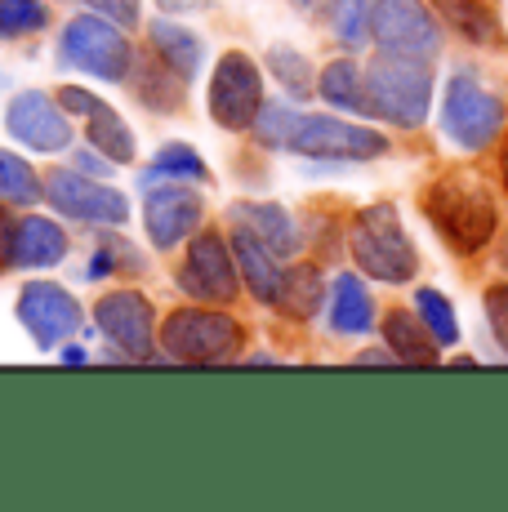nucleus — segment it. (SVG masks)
<instances>
[{"instance_id": "a878e982", "label": "nucleus", "mask_w": 508, "mask_h": 512, "mask_svg": "<svg viewBox=\"0 0 508 512\" xmlns=\"http://www.w3.org/2000/svg\"><path fill=\"white\" fill-rule=\"evenodd\" d=\"M446 18L468 36V41H500V23H495L491 0H437Z\"/></svg>"}, {"instance_id": "c85d7f7f", "label": "nucleus", "mask_w": 508, "mask_h": 512, "mask_svg": "<svg viewBox=\"0 0 508 512\" xmlns=\"http://www.w3.org/2000/svg\"><path fill=\"white\" fill-rule=\"evenodd\" d=\"M295 125H299V112H295V107H286V103H263L250 130H254V139H259L263 147H286L290 134H295Z\"/></svg>"}, {"instance_id": "6e6552de", "label": "nucleus", "mask_w": 508, "mask_h": 512, "mask_svg": "<svg viewBox=\"0 0 508 512\" xmlns=\"http://www.w3.org/2000/svg\"><path fill=\"white\" fill-rule=\"evenodd\" d=\"M259 107H263L259 67H254L246 54L228 49V54L214 63V76H210V116L223 130H246V125H254Z\"/></svg>"}, {"instance_id": "9d476101", "label": "nucleus", "mask_w": 508, "mask_h": 512, "mask_svg": "<svg viewBox=\"0 0 508 512\" xmlns=\"http://www.w3.org/2000/svg\"><path fill=\"white\" fill-rule=\"evenodd\" d=\"M370 36L388 54L424 58V63H433L437 54V23L424 0H379V5H370Z\"/></svg>"}, {"instance_id": "393cba45", "label": "nucleus", "mask_w": 508, "mask_h": 512, "mask_svg": "<svg viewBox=\"0 0 508 512\" xmlns=\"http://www.w3.org/2000/svg\"><path fill=\"white\" fill-rule=\"evenodd\" d=\"M321 98L335 107H353V112H366V76H361L357 63H348V58H339V63H330L326 72H321Z\"/></svg>"}, {"instance_id": "ddd939ff", "label": "nucleus", "mask_w": 508, "mask_h": 512, "mask_svg": "<svg viewBox=\"0 0 508 512\" xmlns=\"http://www.w3.org/2000/svg\"><path fill=\"white\" fill-rule=\"evenodd\" d=\"M18 321L36 339V348H58L67 334L81 330V308L76 299L54 281H32L18 294Z\"/></svg>"}, {"instance_id": "b1692460", "label": "nucleus", "mask_w": 508, "mask_h": 512, "mask_svg": "<svg viewBox=\"0 0 508 512\" xmlns=\"http://www.w3.org/2000/svg\"><path fill=\"white\" fill-rule=\"evenodd\" d=\"M277 308L290 312V317H299V321L321 308V272L312 268V263H299V268H290L286 277H281Z\"/></svg>"}, {"instance_id": "bb28decb", "label": "nucleus", "mask_w": 508, "mask_h": 512, "mask_svg": "<svg viewBox=\"0 0 508 512\" xmlns=\"http://www.w3.org/2000/svg\"><path fill=\"white\" fill-rule=\"evenodd\" d=\"M134 94H139L148 107H156V112H174V107L183 103V76L170 72V67L156 58V63L139 67V85H134Z\"/></svg>"}, {"instance_id": "ea45409f", "label": "nucleus", "mask_w": 508, "mask_h": 512, "mask_svg": "<svg viewBox=\"0 0 508 512\" xmlns=\"http://www.w3.org/2000/svg\"><path fill=\"white\" fill-rule=\"evenodd\" d=\"M63 361H85V348H63Z\"/></svg>"}, {"instance_id": "2eb2a0df", "label": "nucleus", "mask_w": 508, "mask_h": 512, "mask_svg": "<svg viewBox=\"0 0 508 512\" xmlns=\"http://www.w3.org/2000/svg\"><path fill=\"white\" fill-rule=\"evenodd\" d=\"M94 317H99V330L107 343H116V348L125 352V357H152V303L143 299V294L134 290H116L99 299V308H94Z\"/></svg>"}, {"instance_id": "7ed1b4c3", "label": "nucleus", "mask_w": 508, "mask_h": 512, "mask_svg": "<svg viewBox=\"0 0 508 512\" xmlns=\"http://www.w3.org/2000/svg\"><path fill=\"white\" fill-rule=\"evenodd\" d=\"M348 250H353L357 268L370 272L375 281L402 285L415 277V245L406 241L402 219H397L393 205H370L353 219L348 232Z\"/></svg>"}, {"instance_id": "72a5a7b5", "label": "nucleus", "mask_w": 508, "mask_h": 512, "mask_svg": "<svg viewBox=\"0 0 508 512\" xmlns=\"http://www.w3.org/2000/svg\"><path fill=\"white\" fill-rule=\"evenodd\" d=\"M486 317H491V330H495V339H500V348L508 352V285L486 290Z\"/></svg>"}, {"instance_id": "6ab92c4d", "label": "nucleus", "mask_w": 508, "mask_h": 512, "mask_svg": "<svg viewBox=\"0 0 508 512\" xmlns=\"http://www.w3.org/2000/svg\"><path fill=\"white\" fill-rule=\"evenodd\" d=\"M152 36V49L156 58H161L170 72H179L183 81H192V76L201 72V58H205V45L197 32H188L183 23H174V18H156V23L148 27Z\"/></svg>"}, {"instance_id": "f03ea898", "label": "nucleus", "mask_w": 508, "mask_h": 512, "mask_svg": "<svg viewBox=\"0 0 508 512\" xmlns=\"http://www.w3.org/2000/svg\"><path fill=\"white\" fill-rule=\"evenodd\" d=\"M424 210L433 228L455 245L459 254H477L495 236V201L486 187L468 174H451V179L433 183L424 196Z\"/></svg>"}, {"instance_id": "2f4dec72", "label": "nucleus", "mask_w": 508, "mask_h": 512, "mask_svg": "<svg viewBox=\"0 0 508 512\" xmlns=\"http://www.w3.org/2000/svg\"><path fill=\"white\" fill-rule=\"evenodd\" d=\"M268 67L277 72V81L286 85L295 98H308L312 94V67H308V58L304 54H295V49H286V45H277L268 54Z\"/></svg>"}, {"instance_id": "1a4fd4ad", "label": "nucleus", "mask_w": 508, "mask_h": 512, "mask_svg": "<svg viewBox=\"0 0 508 512\" xmlns=\"http://www.w3.org/2000/svg\"><path fill=\"white\" fill-rule=\"evenodd\" d=\"M45 196L58 214L81 223H107V228H121L130 219V201H125L116 187L85 179V170H50L45 174Z\"/></svg>"}, {"instance_id": "423d86ee", "label": "nucleus", "mask_w": 508, "mask_h": 512, "mask_svg": "<svg viewBox=\"0 0 508 512\" xmlns=\"http://www.w3.org/2000/svg\"><path fill=\"white\" fill-rule=\"evenodd\" d=\"M286 147L312 156V161H375L388 152V139L375 130H361V125L335 121V116H299Z\"/></svg>"}, {"instance_id": "a19ab883", "label": "nucleus", "mask_w": 508, "mask_h": 512, "mask_svg": "<svg viewBox=\"0 0 508 512\" xmlns=\"http://www.w3.org/2000/svg\"><path fill=\"white\" fill-rule=\"evenodd\" d=\"M504 183H508V143H504Z\"/></svg>"}, {"instance_id": "412c9836", "label": "nucleus", "mask_w": 508, "mask_h": 512, "mask_svg": "<svg viewBox=\"0 0 508 512\" xmlns=\"http://www.w3.org/2000/svg\"><path fill=\"white\" fill-rule=\"evenodd\" d=\"M370 321H375V303H370L366 285L344 272L335 281V294H330V326L339 334H361L370 330Z\"/></svg>"}, {"instance_id": "4468645a", "label": "nucleus", "mask_w": 508, "mask_h": 512, "mask_svg": "<svg viewBox=\"0 0 508 512\" xmlns=\"http://www.w3.org/2000/svg\"><path fill=\"white\" fill-rule=\"evenodd\" d=\"M5 125H9V134L23 147H32V152H67V143H72V116L41 90L14 94V103H9V112H5Z\"/></svg>"}, {"instance_id": "f3484780", "label": "nucleus", "mask_w": 508, "mask_h": 512, "mask_svg": "<svg viewBox=\"0 0 508 512\" xmlns=\"http://www.w3.org/2000/svg\"><path fill=\"white\" fill-rule=\"evenodd\" d=\"M232 219H237L241 228H250L272 254H277V259H290V254L299 250L295 219H290L281 205H272V201H241V205H232Z\"/></svg>"}, {"instance_id": "7c9ffc66", "label": "nucleus", "mask_w": 508, "mask_h": 512, "mask_svg": "<svg viewBox=\"0 0 508 512\" xmlns=\"http://www.w3.org/2000/svg\"><path fill=\"white\" fill-rule=\"evenodd\" d=\"M50 23L45 0H0V36H27Z\"/></svg>"}, {"instance_id": "a211bd4d", "label": "nucleus", "mask_w": 508, "mask_h": 512, "mask_svg": "<svg viewBox=\"0 0 508 512\" xmlns=\"http://www.w3.org/2000/svg\"><path fill=\"white\" fill-rule=\"evenodd\" d=\"M67 254V232L54 219H23L14 232V268H54Z\"/></svg>"}, {"instance_id": "e433bc0d", "label": "nucleus", "mask_w": 508, "mask_h": 512, "mask_svg": "<svg viewBox=\"0 0 508 512\" xmlns=\"http://www.w3.org/2000/svg\"><path fill=\"white\" fill-rule=\"evenodd\" d=\"M14 232H18V223H9V214L0 210V272L14 268Z\"/></svg>"}, {"instance_id": "c756f323", "label": "nucleus", "mask_w": 508, "mask_h": 512, "mask_svg": "<svg viewBox=\"0 0 508 512\" xmlns=\"http://www.w3.org/2000/svg\"><path fill=\"white\" fill-rule=\"evenodd\" d=\"M415 308H419L424 326L433 330V339L442 343V348L459 339V321H455V308L446 303V294H437V290H419V294H415Z\"/></svg>"}, {"instance_id": "5701e85b", "label": "nucleus", "mask_w": 508, "mask_h": 512, "mask_svg": "<svg viewBox=\"0 0 508 512\" xmlns=\"http://www.w3.org/2000/svg\"><path fill=\"white\" fill-rule=\"evenodd\" d=\"M205 183L210 179V170H205V161L197 156V147L188 143H165L161 152H156V161L148 165V174H143V183Z\"/></svg>"}, {"instance_id": "cd10ccee", "label": "nucleus", "mask_w": 508, "mask_h": 512, "mask_svg": "<svg viewBox=\"0 0 508 512\" xmlns=\"http://www.w3.org/2000/svg\"><path fill=\"white\" fill-rule=\"evenodd\" d=\"M45 196V183L36 179V170L14 152H0V201L9 205H36Z\"/></svg>"}, {"instance_id": "58836bf2", "label": "nucleus", "mask_w": 508, "mask_h": 512, "mask_svg": "<svg viewBox=\"0 0 508 512\" xmlns=\"http://www.w3.org/2000/svg\"><path fill=\"white\" fill-rule=\"evenodd\" d=\"M299 9H304V14H330V9L339 5V0H295Z\"/></svg>"}, {"instance_id": "c9c22d12", "label": "nucleus", "mask_w": 508, "mask_h": 512, "mask_svg": "<svg viewBox=\"0 0 508 512\" xmlns=\"http://www.w3.org/2000/svg\"><path fill=\"white\" fill-rule=\"evenodd\" d=\"M94 103H99V98L85 94V90H76V85H67V90H63V112L67 116H90Z\"/></svg>"}, {"instance_id": "9b49d317", "label": "nucleus", "mask_w": 508, "mask_h": 512, "mask_svg": "<svg viewBox=\"0 0 508 512\" xmlns=\"http://www.w3.org/2000/svg\"><path fill=\"white\" fill-rule=\"evenodd\" d=\"M179 285L188 299L228 303L237 294V254L223 245V236L201 232L188 245V263L179 268Z\"/></svg>"}, {"instance_id": "f704fd0d", "label": "nucleus", "mask_w": 508, "mask_h": 512, "mask_svg": "<svg viewBox=\"0 0 508 512\" xmlns=\"http://www.w3.org/2000/svg\"><path fill=\"white\" fill-rule=\"evenodd\" d=\"M90 9L103 18H112V23H121V27L139 23V0H90Z\"/></svg>"}, {"instance_id": "4be33fe9", "label": "nucleus", "mask_w": 508, "mask_h": 512, "mask_svg": "<svg viewBox=\"0 0 508 512\" xmlns=\"http://www.w3.org/2000/svg\"><path fill=\"white\" fill-rule=\"evenodd\" d=\"M90 147H99L112 165H130L134 161V134H130V125L116 116V107L94 103V112H90Z\"/></svg>"}, {"instance_id": "f8f14e48", "label": "nucleus", "mask_w": 508, "mask_h": 512, "mask_svg": "<svg viewBox=\"0 0 508 512\" xmlns=\"http://www.w3.org/2000/svg\"><path fill=\"white\" fill-rule=\"evenodd\" d=\"M143 223L156 250H174L201 228V196L188 183H148Z\"/></svg>"}, {"instance_id": "f257e3e1", "label": "nucleus", "mask_w": 508, "mask_h": 512, "mask_svg": "<svg viewBox=\"0 0 508 512\" xmlns=\"http://www.w3.org/2000/svg\"><path fill=\"white\" fill-rule=\"evenodd\" d=\"M428 103H433V72L424 58H406V54H379L366 72V112L379 121L393 125H424Z\"/></svg>"}, {"instance_id": "20e7f679", "label": "nucleus", "mask_w": 508, "mask_h": 512, "mask_svg": "<svg viewBox=\"0 0 508 512\" xmlns=\"http://www.w3.org/2000/svg\"><path fill=\"white\" fill-rule=\"evenodd\" d=\"M63 63L81 67L99 81H125L130 76V41L103 14H81L63 27Z\"/></svg>"}, {"instance_id": "dca6fc26", "label": "nucleus", "mask_w": 508, "mask_h": 512, "mask_svg": "<svg viewBox=\"0 0 508 512\" xmlns=\"http://www.w3.org/2000/svg\"><path fill=\"white\" fill-rule=\"evenodd\" d=\"M232 254H237V272L246 277L254 299L277 303L281 277H286V272H281V263H277V254H272L250 228H237V236H232Z\"/></svg>"}, {"instance_id": "4c0bfd02", "label": "nucleus", "mask_w": 508, "mask_h": 512, "mask_svg": "<svg viewBox=\"0 0 508 512\" xmlns=\"http://www.w3.org/2000/svg\"><path fill=\"white\" fill-rule=\"evenodd\" d=\"M76 165H81V170H85V174H107V165H103L99 147H94V152H81V161H76Z\"/></svg>"}, {"instance_id": "aec40b11", "label": "nucleus", "mask_w": 508, "mask_h": 512, "mask_svg": "<svg viewBox=\"0 0 508 512\" xmlns=\"http://www.w3.org/2000/svg\"><path fill=\"white\" fill-rule=\"evenodd\" d=\"M384 339H388V348H393V357H402L406 366H437V348H442V343L433 339L428 326H419L410 312H388Z\"/></svg>"}, {"instance_id": "39448f33", "label": "nucleus", "mask_w": 508, "mask_h": 512, "mask_svg": "<svg viewBox=\"0 0 508 512\" xmlns=\"http://www.w3.org/2000/svg\"><path fill=\"white\" fill-rule=\"evenodd\" d=\"M165 357L174 361H228L241 348V326L223 312H205V308H179L165 321Z\"/></svg>"}, {"instance_id": "473e14b6", "label": "nucleus", "mask_w": 508, "mask_h": 512, "mask_svg": "<svg viewBox=\"0 0 508 512\" xmlns=\"http://www.w3.org/2000/svg\"><path fill=\"white\" fill-rule=\"evenodd\" d=\"M370 27V0H339L335 5V32L344 36L348 45H357Z\"/></svg>"}, {"instance_id": "0eeeda50", "label": "nucleus", "mask_w": 508, "mask_h": 512, "mask_svg": "<svg viewBox=\"0 0 508 512\" xmlns=\"http://www.w3.org/2000/svg\"><path fill=\"white\" fill-rule=\"evenodd\" d=\"M442 121H446V134L468 147V152H477V147H486L500 134L504 125V103L495 98L491 90H482V85L473 81L468 72H459L451 85H446V107H442Z\"/></svg>"}]
</instances>
